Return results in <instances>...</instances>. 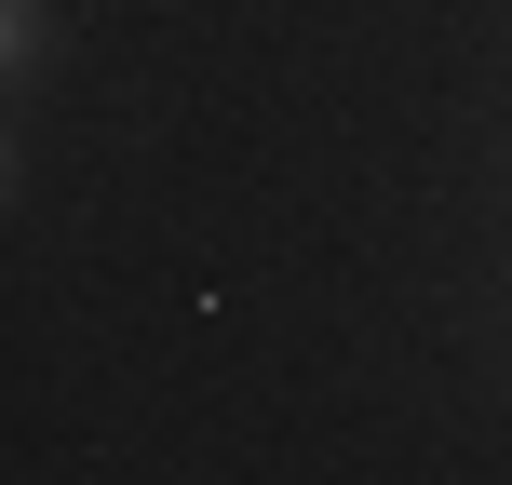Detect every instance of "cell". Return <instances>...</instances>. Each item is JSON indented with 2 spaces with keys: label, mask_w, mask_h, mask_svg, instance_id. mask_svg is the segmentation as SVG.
<instances>
[]
</instances>
